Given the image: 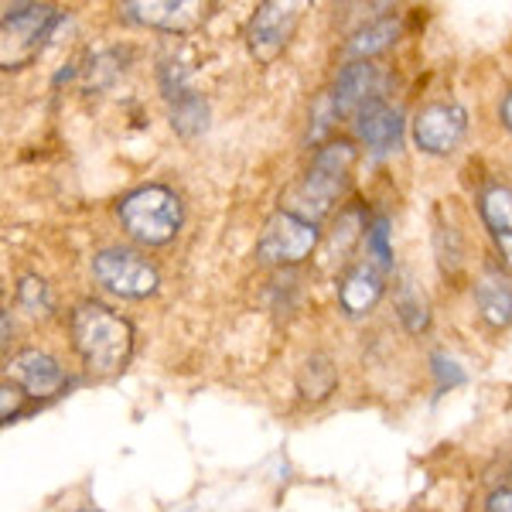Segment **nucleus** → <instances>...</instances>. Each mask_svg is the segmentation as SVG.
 <instances>
[{
	"instance_id": "f257e3e1",
	"label": "nucleus",
	"mask_w": 512,
	"mask_h": 512,
	"mask_svg": "<svg viewBox=\"0 0 512 512\" xmlns=\"http://www.w3.org/2000/svg\"><path fill=\"white\" fill-rule=\"evenodd\" d=\"M72 342L82 366L96 376H113L130 362L134 352V325L110 311L106 304L86 301L72 315Z\"/></svg>"
},
{
	"instance_id": "f03ea898",
	"label": "nucleus",
	"mask_w": 512,
	"mask_h": 512,
	"mask_svg": "<svg viewBox=\"0 0 512 512\" xmlns=\"http://www.w3.org/2000/svg\"><path fill=\"white\" fill-rule=\"evenodd\" d=\"M120 222L137 243L164 246L181 229V198L164 185H144L120 202Z\"/></svg>"
},
{
	"instance_id": "7ed1b4c3",
	"label": "nucleus",
	"mask_w": 512,
	"mask_h": 512,
	"mask_svg": "<svg viewBox=\"0 0 512 512\" xmlns=\"http://www.w3.org/2000/svg\"><path fill=\"white\" fill-rule=\"evenodd\" d=\"M352 161H355V147L349 140H332V144L321 147L315 164H311V171H308V178H304V185L294 192V198L301 202L297 209H291L294 216H301L308 222H318L325 216V212L335 205V198L345 192Z\"/></svg>"
},
{
	"instance_id": "20e7f679",
	"label": "nucleus",
	"mask_w": 512,
	"mask_h": 512,
	"mask_svg": "<svg viewBox=\"0 0 512 512\" xmlns=\"http://www.w3.org/2000/svg\"><path fill=\"white\" fill-rule=\"evenodd\" d=\"M62 21V14L55 7L45 4H7L4 7V24H0V65L7 72L28 65L41 52L45 38L52 35V28Z\"/></svg>"
},
{
	"instance_id": "39448f33",
	"label": "nucleus",
	"mask_w": 512,
	"mask_h": 512,
	"mask_svg": "<svg viewBox=\"0 0 512 512\" xmlns=\"http://www.w3.org/2000/svg\"><path fill=\"white\" fill-rule=\"evenodd\" d=\"M318 246V222H308L294 212L280 209L270 216L267 229L260 233L256 243V256L270 267H291V263L308 260L311 250Z\"/></svg>"
},
{
	"instance_id": "423d86ee",
	"label": "nucleus",
	"mask_w": 512,
	"mask_h": 512,
	"mask_svg": "<svg viewBox=\"0 0 512 512\" xmlns=\"http://www.w3.org/2000/svg\"><path fill=\"white\" fill-rule=\"evenodd\" d=\"M93 274L110 294L127 297V301H140L158 291V270L144 260V256L130 250H103L93 260Z\"/></svg>"
},
{
	"instance_id": "0eeeda50",
	"label": "nucleus",
	"mask_w": 512,
	"mask_h": 512,
	"mask_svg": "<svg viewBox=\"0 0 512 512\" xmlns=\"http://www.w3.org/2000/svg\"><path fill=\"white\" fill-rule=\"evenodd\" d=\"M297 21H301V4H284V0H270V4H260L256 14L250 18V28H246V45H250V55L256 62H274L280 59V52L291 41Z\"/></svg>"
},
{
	"instance_id": "6e6552de",
	"label": "nucleus",
	"mask_w": 512,
	"mask_h": 512,
	"mask_svg": "<svg viewBox=\"0 0 512 512\" xmlns=\"http://www.w3.org/2000/svg\"><path fill=\"white\" fill-rule=\"evenodd\" d=\"M465 130H468V117L458 103H431V106H424L414 120L417 147L427 154H434V158L451 154L454 147L461 144Z\"/></svg>"
},
{
	"instance_id": "1a4fd4ad",
	"label": "nucleus",
	"mask_w": 512,
	"mask_h": 512,
	"mask_svg": "<svg viewBox=\"0 0 512 512\" xmlns=\"http://www.w3.org/2000/svg\"><path fill=\"white\" fill-rule=\"evenodd\" d=\"M205 11L209 7L202 0H144V4H127L123 14L137 24H147V28H161L171 31V35H188L198 24L205 21Z\"/></svg>"
},
{
	"instance_id": "9d476101",
	"label": "nucleus",
	"mask_w": 512,
	"mask_h": 512,
	"mask_svg": "<svg viewBox=\"0 0 512 512\" xmlns=\"http://www.w3.org/2000/svg\"><path fill=\"white\" fill-rule=\"evenodd\" d=\"M7 373H11L14 386H21V390L28 396H35V400L55 396L65 386V369L48 352H38V349L14 355V359L7 362Z\"/></svg>"
},
{
	"instance_id": "9b49d317",
	"label": "nucleus",
	"mask_w": 512,
	"mask_h": 512,
	"mask_svg": "<svg viewBox=\"0 0 512 512\" xmlns=\"http://www.w3.org/2000/svg\"><path fill=\"white\" fill-rule=\"evenodd\" d=\"M355 137H359L373 154L400 151V140H403L400 110L386 106L383 99H373V103L362 106V110L355 113Z\"/></svg>"
},
{
	"instance_id": "f8f14e48",
	"label": "nucleus",
	"mask_w": 512,
	"mask_h": 512,
	"mask_svg": "<svg viewBox=\"0 0 512 512\" xmlns=\"http://www.w3.org/2000/svg\"><path fill=\"white\" fill-rule=\"evenodd\" d=\"M478 212L495 239V250L506 260V267H512V188L502 181H489L478 192Z\"/></svg>"
},
{
	"instance_id": "ddd939ff",
	"label": "nucleus",
	"mask_w": 512,
	"mask_h": 512,
	"mask_svg": "<svg viewBox=\"0 0 512 512\" xmlns=\"http://www.w3.org/2000/svg\"><path fill=\"white\" fill-rule=\"evenodd\" d=\"M376 86H379V69L373 62H349L335 82V93H332L335 113L338 117L359 113L362 106H369L376 99Z\"/></svg>"
},
{
	"instance_id": "4468645a",
	"label": "nucleus",
	"mask_w": 512,
	"mask_h": 512,
	"mask_svg": "<svg viewBox=\"0 0 512 512\" xmlns=\"http://www.w3.org/2000/svg\"><path fill=\"white\" fill-rule=\"evenodd\" d=\"M383 297V270H376L373 263H359L349 274L342 277V287H338V304L349 318H362L379 304Z\"/></svg>"
},
{
	"instance_id": "2eb2a0df",
	"label": "nucleus",
	"mask_w": 512,
	"mask_h": 512,
	"mask_svg": "<svg viewBox=\"0 0 512 512\" xmlns=\"http://www.w3.org/2000/svg\"><path fill=\"white\" fill-rule=\"evenodd\" d=\"M475 304L485 325L509 328L512 325V284L499 270H485L475 284Z\"/></svg>"
},
{
	"instance_id": "dca6fc26",
	"label": "nucleus",
	"mask_w": 512,
	"mask_h": 512,
	"mask_svg": "<svg viewBox=\"0 0 512 512\" xmlns=\"http://www.w3.org/2000/svg\"><path fill=\"white\" fill-rule=\"evenodd\" d=\"M396 35H400V21H396V18H379V21L355 31V35L349 38V45H345V55L355 59V62H369L373 55L386 52V48L396 41Z\"/></svg>"
},
{
	"instance_id": "f3484780",
	"label": "nucleus",
	"mask_w": 512,
	"mask_h": 512,
	"mask_svg": "<svg viewBox=\"0 0 512 512\" xmlns=\"http://www.w3.org/2000/svg\"><path fill=\"white\" fill-rule=\"evenodd\" d=\"M335 383L338 373L328 355H311L301 366V373H297V390H301L304 400H325V396H332Z\"/></svg>"
},
{
	"instance_id": "a211bd4d",
	"label": "nucleus",
	"mask_w": 512,
	"mask_h": 512,
	"mask_svg": "<svg viewBox=\"0 0 512 512\" xmlns=\"http://www.w3.org/2000/svg\"><path fill=\"white\" fill-rule=\"evenodd\" d=\"M205 123H209V106H205V99L195 93H181L178 103L171 106V127H175L181 137H192Z\"/></svg>"
},
{
	"instance_id": "6ab92c4d",
	"label": "nucleus",
	"mask_w": 512,
	"mask_h": 512,
	"mask_svg": "<svg viewBox=\"0 0 512 512\" xmlns=\"http://www.w3.org/2000/svg\"><path fill=\"white\" fill-rule=\"evenodd\" d=\"M366 246H369V263L376 270H390L393 267V250H390V219L376 216L369 222V233H366Z\"/></svg>"
},
{
	"instance_id": "aec40b11",
	"label": "nucleus",
	"mask_w": 512,
	"mask_h": 512,
	"mask_svg": "<svg viewBox=\"0 0 512 512\" xmlns=\"http://www.w3.org/2000/svg\"><path fill=\"white\" fill-rule=\"evenodd\" d=\"M18 301L31 311L35 318H41L45 311H52V297H48V284L41 277H24L18 284Z\"/></svg>"
},
{
	"instance_id": "412c9836",
	"label": "nucleus",
	"mask_w": 512,
	"mask_h": 512,
	"mask_svg": "<svg viewBox=\"0 0 512 512\" xmlns=\"http://www.w3.org/2000/svg\"><path fill=\"white\" fill-rule=\"evenodd\" d=\"M359 233H369V226H366V219H362V212L359 209H349L342 219L335 222V236H332V243H335V250L342 246V253L349 250V246L359 239Z\"/></svg>"
},
{
	"instance_id": "4be33fe9",
	"label": "nucleus",
	"mask_w": 512,
	"mask_h": 512,
	"mask_svg": "<svg viewBox=\"0 0 512 512\" xmlns=\"http://www.w3.org/2000/svg\"><path fill=\"white\" fill-rule=\"evenodd\" d=\"M396 308H400V318H403V325H407L410 332H424V328H427V304L420 301L414 291H403Z\"/></svg>"
},
{
	"instance_id": "5701e85b",
	"label": "nucleus",
	"mask_w": 512,
	"mask_h": 512,
	"mask_svg": "<svg viewBox=\"0 0 512 512\" xmlns=\"http://www.w3.org/2000/svg\"><path fill=\"white\" fill-rule=\"evenodd\" d=\"M21 403H24V390L21 386H11V379H4V386H0V420L11 424V417L21 410Z\"/></svg>"
},
{
	"instance_id": "b1692460",
	"label": "nucleus",
	"mask_w": 512,
	"mask_h": 512,
	"mask_svg": "<svg viewBox=\"0 0 512 512\" xmlns=\"http://www.w3.org/2000/svg\"><path fill=\"white\" fill-rule=\"evenodd\" d=\"M434 366H437V376H441V390L448 383H461V379H465V373L458 369V362H451L448 355H434Z\"/></svg>"
},
{
	"instance_id": "393cba45",
	"label": "nucleus",
	"mask_w": 512,
	"mask_h": 512,
	"mask_svg": "<svg viewBox=\"0 0 512 512\" xmlns=\"http://www.w3.org/2000/svg\"><path fill=\"white\" fill-rule=\"evenodd\" d=\"M485 512H512V485L506 489H495L485 502Z\"/></svg>"
},
{
	"instance_id": "a878e982",
	"label": "nucleus",
	"mask_w": 512,
	"mask_h": 512,
	"mask_svg": "<svg viewBox=\"0 0 512 512\" xmlns=\"http://www.w3.org/2000/svg\"><path fill=\"white\" fill-rule=\"evenodd\" d=\"M502 123L512 130V93L506 96V103H502Z\"/></svg>"
},
{
	"instance_id": "bb28decb",
	"label": "nucleus",
	"mask_w": 512,
	"mask_h": 512,
	"mask_svg": "<svg viewBox=\"0 0 512 512\" xmlns=\"http://www.w3.org/2000/svg\"><path fill=\"white\" fill-rule=\"evenodd\" d=\"M7 342H11V315L4 311V345H7Z\"/></svg>"
}]
</instances>
